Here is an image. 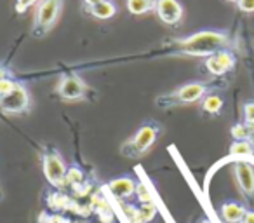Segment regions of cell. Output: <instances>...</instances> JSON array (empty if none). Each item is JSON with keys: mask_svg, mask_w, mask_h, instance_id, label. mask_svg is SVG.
Returning <instances> with one entry per match:
<instances>
[{"mask_svg": "<svg viewBox=\"0 0 254 223\" xmlns=\"http://www.w3.org/2000/svg\"><path fill=\"white\" fill-rule=\"evenodd\" d=\"M230 44V35L225 30H198L183 39L173 42L174 49L187 56H211L216 51L226 49Z\"/></svg>", "mask_w": 254, "mask_h": 223, "instance_id": "cell-1", "label": "cell"}, {"mask_svg": "<svg viewBox=\"0 0 254 223\" xmlns=\"http://www.w3.org/2000/svg\"><path fill=\"white\" fill-rule=\"evenodd\" d=\"M162 135V126L157 121H146L138 128V131L122 143L120 153L127 159H141L152 150L157 140Z\"/></svg>", "mask_w": 254, "mask_h": 223, "instance_id": "cell-2", "label": "cell"}, {"mask_svg": "<svg viewBox=\"0 0 254 223\" xmlns=\"http://www.w3.org/2000/svg\"><path fill=\"white\" fill-rule=\"evenodd\" d=\"M209 92L207 82H187V84L180 85L174 91L166 92V94L157 98V106L160 108H174L180 105H190V103L200 101L205 94Z\"/></svg>", "mask_w": 254, "mask_h": 223, "instance_id": "cell-3", "label": "cell"}, {"mask_svg": "<svg viewBox=\"0 0 254 223\" xmlns=\"http://www.w3.org/2000/svg\"><path fill=\"white\" fill-rule=\"evenodd\" d=\"M61 11H63V0H39L32 26L33 37L37 39L46 37L56 26Z\"/></svg>", "mask_w": 254, "mask_h": 223, "instance_id": "cell-4", "label": "cell"}, {"mask_svg": "<svg viewBox=\"0 0 254 223\" xmlns=\"http://www.w3.org/2000/svg\"><path fill=\"white\" fill-rule=\"evenodd\" d=\"M30 106H32V96H30L28 87L23 82H18L11 92H7L5 96L0 98V110L5 112V114H26Z\"/></svg>", "mask_w": 254, "mask_h": 223, "instance_id": "cell-5", "label": "cell"}, {"mask_svg": "<svg viewBox=\"0 0 254 223\" xmlns=\"http://www.w3.org/2000/svg\"><path fill=\"white\" fill-rule=\"evenodd\" d=\"M42 169L44 176L53 187H63L64 178H66V164H64L63 157L60 152L54 149H46L42 153Z\"/></svg>", "mask_w": 254, "mask_h": 223, "instance_id": "cell-6", "label": "cell"}, {"mask_svg": "<svg viewBox=\"0 0 254 223\" xmlns=\"http://www.w3.org/2000/svg\"><path fill=\"white\" fill-rule=\"evenodd\" d=\"M89 87L82 77L75 74H64L60 77L56 84V94L60 98H63L64 101H78V99H84L87 94Z\"/></svg>", "mask_w": 254, "mask_h": 223, "instance_id": "cell-7", "label": "cell"}, {"mask_svg": "<svg viewBox=\"0 0 254 223\" xmlns=\"http://www.w3.org/2000/svg\"><path fill=\"white\" fill-rule=\"evenodd\" d=\"M235 63H237L235 54L230 49L216 51L214 54L207 56L204 61L205 70L211 75H214V77H223V75H226L228 72H232L233 68H235Z\"/></svg>", "mask_w": 254, "mask_h": 223, "instance_id": "cell-8", "label": "cell"}, {"mask_svg": "<svg viewBox=\"0 0 254 223\" xmlns=\"http://www.w3.org/2000/svg\"><path fill=\"white\" fill-rule=\"evenodd\" d=\"M153 12L160 19V23L167 26H176L183 21L185 7L181 0H157Z\"/></svg>", "mask_w": 254, "mask_h": 223, "instance_id": "cell-9", "label": "cell"}, {"mask_svg": "<svg viewBox=\"0 0 254 223\" xmlns=\"http://www.w3.org/2000/svg\"><path fill=\"white\" fill-rule=\"evenodd\" d=\"M233 178H235L240 194L247 201H254V167L249 162L237 160L233 164Z\"/></svg>", "mask_w": 254, "mask_h": 223, "instance_id": "cell-10", "label": "cell"}, {"mask_svg": "<svg viewBox=\"0 0 254 223\" xmlns=\"http://www.w3.org/2000/svg\"><path fill=\"white\" fill-rule=\"evenodd\" d=\"M136 185L138 183L131 176H120L112 180L106 187L112 192L113 197H117L119 201H124V199H129L136 194Z\"/></svg>", "mask_w": 254, "mask_h": 223, "instance_id": "cell-11", "label": "cell"}, {"mask_svg": "<svg viewBox=\"0 0 254 223\" xmlns=\"http://www.w3.org/2000/svg\"><path fill=\"white\" fill-rule=\"evenodd\" d=\"M247 208L239 201H226L221 204V209H219V215H221V220L225 223H240V220L244 218Z\"/></svg>", "mask_w": 254, "mask_h": 223, "instance_id": "cell-12", "label": "cell"}, {"mask_svg": "<svg viewBox=\"0 0 254 223\" xmlns=\"http://www.w3.org/2000/svg\"><path fill=\"white\" fill-rule=\"evenodd\" d=\"M85 9L96 19H110L117 14V5L113 4L112 0H103V2H98V4L85 5Z\"/></svg>", "mask_w": 254, "mask_h": 223, "instance_id": "cell-13", "label": "cell"}, {"mask_svg": "<svg viewBox=\"0 0 254 223\" xmlns=\"http://www.w3.org/2000/svg\"><path fill=\"white\" fill-rule=\"evenodd\" d=\"M223 105H225L223 98L219 94H214V92L205 94L204 98L200 99L202 112H204V114H209V115H218L223 110Z\"/></svg>", "mask_w": 254, "mask_h": 223, "instance_id": "cell-14", "label": "cell"}, {"mask_svg": "<svg viewBox=\"0 0 254 223\" xmlns=\"http://www.w3.org/2000/svg\"><path fill=\"white\" fill-rule=\"evenodd\" d=\"M155 2L157 0H126V5L132 16H145L155 11Z\"/></svg>", "mask_w": 254, "mask_h": 223, "instance_id": "cell-15", "label": "cell"}, {"mask_svg": "<svg viewBox=\"0 0 254 223\" xmlns=\"http://www.w3.org/2000/svg\"><path fill=\"white\" fill-rule=\"evenodd\" d=\"M254 150L251 147L249 140H242V142H233L232 147H230V155L233 157H249L253 155Z\"/></svg>", "mask_w": 254, "mask_h": 223, "instance_id": "cell-16", "label": "cell"}, {"mask_svg": "<svg viewBox=\"0 0 254 223\" xmlns=\"http://www.w3.org/2000/svg\"><path fill=\"white\" fill-rule=\"evenodd\" d=\"M64 183L70 185V187H73V188L80 187V185L84 183V171H82L78 166L68 167L66 178H64Z\"/></svg>", "mask_w": 254, "mask_h": 223, "instance_id": "cell-17", "label": "cell"}, {"mask_svg": "<svg viewBox=\"0 0 254 223\" xmlns=\"http://www.w3.org/2000/svg\"><path fill=\"white\" fill-rule=\"evenodd\" d=\"M232 136H233V140L235 142H242V140H249L251 136V131H249V128L246 126V122H237V124H233L232 126Z\"/></svg>", "mask_w": 254, "mask_h": 223, "instance_id": "cell-18", "label": "cell"}, {"mask_svg": "<svg viewBox=\"0 0 254 223\" xmlns=\"http://www.w3.org/2000/svg\"><path fill=\"white\" fill-rule=\"evenodd\" d=\"M138 211H139V218L145 223H150L157 215V206L153 202H145V204L139 206Z\"/></svg>", "mask_w": 254, "mask_h": 223, "instance_id": "cell-19", "label": "cell"}, {"mask_svg": "<svg viewBox=\"0 0 254 223\" xmlns=\"http://www.w3.org/2000/svg\"><path fill=\"white\" fill-rule=\"evenodd\" d=\"M122 211H124V215L127 216V220H129V223L143 222V220L139 218L138 206H132V204H122Z\"/></svg>", "mask_w": 254, "mask_h": 223, "instance_id": "cell-20", "label": "cell"}, {"mask_svg": "<svg viewBox=\"0 0 254 223\" xmlns=\"http://www.w3.org/2000/svg\"><path fill=\"white\" fill-rule=\"evenodd\" d=\"M136 195H138V201L141 202V204H145V202H153L152 194H150L148 187H146L143 181H138V185H136Z\"/></svg>", "mask_w": 254, "mask_h": 223, "instance_id": "cell-21", "label": "cell"}, {"mask_svg": "<svg viewBox=\"0 0 254 223\" xmlns=\"http://www.w3.org/2000/svg\"><path fill=\"white\" fill-rule=\"evenodd\" d=\"M18 84V80H14V77H5V78H2L0 80V98L2 96H5L7 92H11L12 89H14V85Z\"/></svg>", "mask_w": 254, "mask_h": 223, "instance_id": "cell-22", "label": "cell"}, {"mask_svg": "<svg viewBox=\"0 0 254 223\" xmlns=\"http://www.w3.org/2000/svg\"><path fill=\"white\" fill-rule=\"evenodd\" d=\"M39 4V0H16V12L18 14H25L30 7Z\"/></svg>", "mask_w": 254, "mask_h": 223, "instance_id": "cell-23", "label": "cell"}, {"mask_svg": "<svg viewBox=\"0 0 254 223\" xmlns=\"http://www.w3.org/2000/svg\"><path fill=\"white\" fill-rule=\"evenodd\" d=\"M237 9L246 14H253L254 12V0H237Z\"/></svg>", "mask_w": 254, "mask_h": 223, "instance_id": "cell-24", "label": "cell"}, {"mask_svg": "<svg viewBox=\"0 0 254 223\" xmlns=\"http://www.w3.org/2000/svg\"><path fill=\"white\" fill-rule=\"evenodd\" d=\"M254 121V101L244 103V122H253Z\"/></svg>", "mask_w": 254, "mask_h": 223, "instance_id": "cell-25", "label": "cell"}, {"mask_svg": "<svg viewBox=\"0 0 254 223\" xmlns=\"http://www.w3.org/2000/svg\"><path fill=\"white\" fill-rule=\"evenodd\" d=\"M240 223H254V209H247Z\"/></svg>", "mask_w": 254, "mask_h": 223, "instance_id": "cell-26", "label": "cell"}, {"mask_svg": "<svg viewBox=\"0 0 254 223\" xmlns=\"http://www.w3.org/2000/svg\"><path fill=\"white\" fill-rule=\"evenodd\" d=\"M11 70H9L7 67H2V65H0V80H2V78H5V77H11Z\"/></svg>", "mask_w": 254, "mask_h": 223, "instance_id": "cell-27", "label": "cell"}, {"mask_svg": "<svg viewBox=\"0 0 254 223\" xmlns=\"http://www.w3.org/2000/svg\"><path fill=\"white\" fill-rule=\"evenodd\" d=\"M85 5H92V4H98V2H103V0H82Z\"/></svg>", "mask_w": 254, "mask_h": 223, "instance_id": "cell-28", "label": "cell"}, {"mask_svg": "<svg viewBox=\"0 0 254 223\" xmlns=\"http://www.w3.org/2000/svg\"><path fill=\"white\" fill-rule=\"evenodd\" d=\"M4 201V190H2V187H0V202Z\"/></svg>", "mask_w": 254, "mask_h": 223, "instance_id": "cell-29", "label": "cell"}, {"mask_svg": "<svg viewBox=\"0 0 254 223\" xmlns=\"http://www.w3.org/2000/svg\"><path fill=\"white\" fill-rule=\"evenodd\" d=\"M249 142H251V147H253V150H254V135L249 138Z\"/></svg>", "mask_w": 254, "mask_h": 223, "instance_id": "cell-30", "label": "cell"}, {"mask_svg": "<svg viewBox=\"0 0 254 223\" xmlns=\"http://www.w3.org/2000/svg\"><path fill=\"white\" fill-rule=\"evenodd\" d=\"M225 2H237V0H225Z\"/></svg>", "mask_w": 254, "mask_h": 223, "instance_id": "cell-31", "label": "cell"}, {"mask_svg": "<svg viewBox=\"0 0 254 223\" xmlns=\"http://www.w3.org/2000/svg\"><path fill=\"white\" fill-rule=\"evenodd\" d=\"M204 223H209V222H204Z\"/></svg>", "mask_w": 254, "mask_h": 223, "instance_id": "cell-32", "label": "cell"}]
</instances>
